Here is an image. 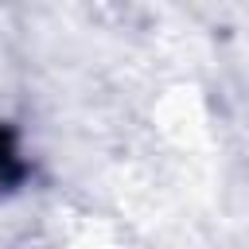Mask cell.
<instances>
[{
	"label": "cell",
	"instance_id": "1",
	"mask_svg": "<svg viewBox=\"0 0 249 249\" xmlns=\"http://www.w3.org/2000/svg\"><path fill=\"white\" fill-rule=\"evenodd\" d=\"M27 175H31V163L19 152V128L0 121V198L19 191L27 183Z\"/></svg>",
	"mask_w": 249,
	"mask_h": 249
}]
</instances>
